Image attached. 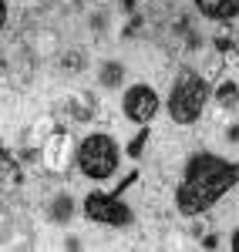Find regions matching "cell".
Instances as JSON below:
<instances>
[{"mask_svg":"<svg viewBox=\"0 0 239 252\" xmlns=\"http://www.w3.org/2000/svg\"><path fill=\"white\" fill-rule=\"evenodd\" d=\"M239 182V165L222 161L216 155H196L185 165V178L179 185V212L199 215L212 202H219L226 189H233Z\"/></svg>","mask_w":239,"mask_h":252,"instance_id":"6da1fadb","label":"cell"},{"mask_svg":"<svg viewBox=\"0 0 239 252\" xmlns=\"http://www.w3.org/2000/svg\"><path fill=\"white\" fill-rule=\"evenodd\" d=\"M205 97H209L205 81H202L196 71H182L179 81H175V91L169 97V111H172V118H175L179 125H189V121H196V118L202 115Z\"/></svg>","mask_w":239,"mask_h":252,"instance_id":"7a4b0ae2","label":"cell"},{"mask_svg":"<svg viewBox=\"0 0 239 252\" xmlns=\"http://www.w3.org/2000/svg\"><path fill=\"white\" fill-rule=\"evenodd\" d=\"M78 165H81V172L91 175V178L111 175L115 165H118V148H115V141L108 135L84 138V145H81V152H78Z\"/></svg>","mask_w":239,"mask_h":252,"instance_id":"3957f363","label":"cell"},{"mask_svg":"<svg viewBox=\"0 0 239 252\" xmlns=\"http://www.w3.org/2000/svg\"><path fill=\"white\" fill-rule=\"evenodd\" d=\"M84 212L88 219H95V222H108V225H128L132 222V209L128 205H121L118 198H111V195H88V202H84Z\"/></svg>","mask_w":239,"mask_h":252,"instance_id":"277c9868","label":"cell"},{"mask_svg":"<svg viewBox=\"0 0 239 252\" xmlns=\"http://www.w3.org/2000/svg\"><path fill=\"white\" fill-rule=\"evenodd\" d=\"M159 111V97H155V91L152 88H132L128 94H125V115L132 118V121H152V115Z\"/></svg>","mask_w":239,"mask_h":252,"instance_id":"5b68a950","label":"cell"},{"mask_svg":"<svg viewBox=\"0 0 239 252\" xmlns=\"http://www.w3.org/2000/svg\"><path fill=\"white\" fill-rule=\"evenodd\" d=\"M199 10L205 17H216V20H226V17H236L239 14V0H196Z\"/></svg>","mask_w":239,"mask_h":252,"instance_id":"8992f818","label":"cell"},{"mask_svg":"<svg viewBox=\"0 0 239 252\" xmlns=\"http://www.w3.org/2000/svg\"><path fill=\"white\" fill-rule=\"evenodd\" d=\"M101 81H104V84H118V81H121V67H118V64L101 67Z\"/></svg>","mask_w":239,"mask_h":252,"instance_id":"52a82bcc","label":"cell"},{"mask_svg":"<svg viewBox=\"0 0 239 252\" xmlns=\"http://www.w3.org/2000/svg\"><path fill=\"white\" fill-rule=\"evenodd\" d=\"M68 212H71V202H68V198H61L58 205H54V219H61V222H64V219H68Z\"/></svg>","mask_w":239,"mask_h":252,"instance_id":"ba28073f","label":"cell"},{"mask_svg":"<svg viewBox=\"0 0 239 252\" xmlns=\"http://www.w3.org/2000/svg\"><path fill=\"white\" fill-rule=\"evenodd\" d=\"M145 135H148V131H141V135L135 138V145H132V155H138V152H141V145H145Z\"/></svg>","mask_w":239,"mask_h":252,"instance_id":"9c48e42d","label":"cell"},{"mask_svg":"<svg viewBox=\"0 0 239 252\" xmlns=\"http://www.w3.org/2000/svg\"><path fill=\"white\" fill-rule=\"evenodd\" d=\"M233 246H236V252H239V232H236V242H233Z\"/></svg>","mask_w":239,"mask_h":252,"instance_id":"30bf717a","label":"cell"}]
</instances>
